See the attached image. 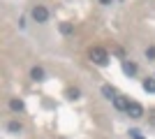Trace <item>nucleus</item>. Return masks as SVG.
<instances>
[{
	"instance_id": "nucleus-8",
	"label": "nucleus",
	"mask_w": 155,
	"mask_h": 139,
	"mask_svg": "<svg viewBox=\"0 0 155 139\" xmlns=\"http://www.w3.org/2000/svg\"><path fill=\"white\" fill-rule=\"evenodd\" d=\"M7 130H9L12 134H19L21 130H23V125H21L19 121H9V123H7Z\"/></svg>"
},
{
	"instance_id": "nucleus-15",
	"label": "nucleus",
	"mask_w": 155,
	"mask_h": 139,
	"mask_svg": "<svg viewBox=\"0 0 155 139\" xmlns=\"http://www.w3.org/2000/svg\"><path fill=\"white\" fill-rule=\"evenodd\" d=\"M114 0H100V5H111Z\"/></svg>"
},
{
	"instance_id": "nucleus-5",
	"label": "nucleus",
	"mask_w": 155,
	"mask_h": 139,
	"mask_svg": "<svg viewBox=\"0 0 155 139\" xmlns=\"http://www.w3.org/2000/svg\"><path fill=\"white\" fill-rule=\"evenodd\" d=\"M44 77H46V74H44L42 67H32V70H30V79L32 81H44Z\"/></svg>"
},
{
	"instance_id": "nucleus-6",
	"label": "nucleus",
	"mask_w": 155,
	"mask_h": 139,
	"mask_svg": "<svg viewBox=\"0 0 155 139\" xmlns=\"http://www.w3.org/2000/svg\"><path fill=\"white\" fill-rule=\"evenodd\" d=\"M9 109L16 111V114L23 111V100H21V98H12V100H9Z\"/></svg>"
},
{
	"instance_id": "nucleus-3",
	"label": "nucleus",
	"mask_w": 155,
	"mask_h": 139,
	"mask_svg": "<svg viewBox=\"0 0 155 139\" xmlns=\"http://www.w3.org/2000/svg\"><path fill=\"white\" fill-rule=\"evenodd\" d=\"M127 116H130V118H141V116H143V107L139 104V102H130Z\"/></svg>"
},
{
	"instance_id": "nucleus-4",
	"label": "nucleus",
	"mask_w": 155,
	"mask_h": 139,
	"mask_svg": "<svg viewBox=\"0 0 155 139\" xmlns=\"http://www.w3.org/2000/svg\"><path fill=\"white\" fill-rule=\"evenodd\" d=\"M114 107H116L118 111H127V107H130V100L125 98V95H116V98H114Z\"/></svg>"
},
{
	"instance_id": "nucleus-14",
	"label": "nucleus",
	"mask_w": 155,
	"mask_h": 139,
	"mask_svg": "<svg viewBox=\"0 0 155 139\" xmlns=\"http://www.w3.org/2000/svg\"><path fill=\"white\" fill-rule=\"evenodd\" d=\"M130 139H146L139 130H130Z\"/></svg>"
},
{
	"instance_id": "nucleus-2",
	"label": "nucleus",
	"mask_w": 155,
	"mask_h": 139,
	"mask_svg": "<svg viewBox=\"0 0 155 139\" xmlns=\"http://www.w3.org/2000/svg\"><path fill=\"white\" fill-rule=\"evenodd\" d=\"M30 16L37 21V23H46V21H49V9H46L44 5H35L32 12H30Z\"/></svg>"
},
{
	"instance_id": "nucleus-10",
	"label": "nucleus",
	"mask_w": 155,
	"mask_h": 139,
	"mask_svg": "<svg viewBox=\"0 0 155 139\" xmlns=\"http://www.w3.org/2000/svg\"><path fill=\"white\" fill-rule=\"evenodd\" d=\"M60 33L63 35H72L74 33V26H72L70 21H63V23H60Z\"/></svg>"
},
{
	"instance_id": "nucleus-7",
	"label": "nucleus",
	"mask_w": 155,
	"mask_h": 139,
	"mask_svg": "<svg viewBox=\"0 0 155 139\" xmlns=\"http://www.w3.org/2000/svg\"><path fill=\"white\" fill-rule=\"evenodd\" d=\"M123 72L127 74V77H134V74H137V65H134V63H130V60H123Z\"/></svg>"
},
{
	"instance_id": "nucleus-1",
	"label": "nucleus",
	"mask_w": 155,
	"mask_h": 139,
	"mask_svg": "<svg viewBox=\"0 0 155 139\" xmlns=\"http://www.w3.org/2000/svg\"><path fill=\"white\" fill-rule=\"evenodd\" d=\"M88 56H91V60L95 65H100V67L109 65V53H107V49H102V46H93Z\"/></svg>"
},
{
	"instance_id": "nucleus-11",
	"label": "nucleus",
	"mask_w": 155,
	"mask_h": 139,
	"mask_svg": "<svg viewBox=\"0 0 155 139\" xmlns=\"http://www.w3.org/2000/svg\"><path fill=\"white\" fill-rule=\"evenodd\" d=\"M143 91L146 93H155V79H143Z\"/></svg>"
},
{
	"instance_id": "nucleus-13",
	"label": "nucleus",
	"mask_w": 155,
	"mask_h": 139,
	"mask_svg": "<svg viewBox=\"0 0 155 139\" xmlns=\"http://www.w3.org/2000/svg\"><path fill=\"white\" fill-rule=\"evenodd\" d=\"M143 56L148 60H155V46H146V51H143Z\"/></svg>"
},
{
	"instance_id": "nucleus-12",
	"label": "nucleus",
	"mask_w": 155,
	"mask_h": 139,
	"mask_svg": "<svg viewBox=\"0 0 155 139\" xmlns=\"http://www.w3.org/2000/svg\"><path fill=\"white\" fill-rule=\"evenodd\" d=\"M79 95H81L79 88H67V98H70V100H79Z\"/></svg>"
},
{
	"instance_id": "nucleus-9",
	"label": "nucleus",
	"mask_w": 155,
	"mask_h": 139,
	"mask_svg": "<svg viewBox=\"0 0 155 139\" xmlns=\"http://www.w3.org/2000/svg\"><path fill=\"white\" fill-rule=\"evenodd\" d=\"M102 95L107 100H114V98H116V88H114V86H102Z\"/></svg>"
}]
</instances>
